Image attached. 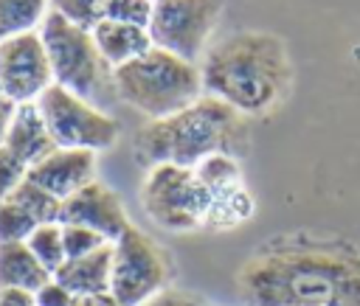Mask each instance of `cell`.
<instances>
[{
	"instance_id": "obj_1",
	"label": "cell",
	"mask_w": 360,
	"mask_h": 306,
	"mask_svg": "<svg viewBox=\"0 0 360 306\" xmlns=\"http://www.w3.org/2000/svg\"><path fill=\"white\" fill-rule=\"evenodd\" d=\"M250 306H360V247L338 236L287 233L236 272Z\"/></svg>"
},
{
	"instance_id": "obj_2",
	"label": "cell",
	"mask_w": 360,
	"mask_h": 306,
	"mask_svg": "<svg viewBox=\"0 0 360 306\" xmlns=\"http://www.w3.org/2000/svg\"><path fill=\"white\" fill-rule=\"evenodd\" d=\"M200 76L205 95H217L242 115H262L287 95L292 65L278 36L267 31H239L205 51Z\"/></svg>"
},
{
	"instance_id": "obj_3",
	"label": "cell",
	"mask_w": 360,
	"mask_h": 306,
	"mask_svg": "<svg viewBox=\"0 0 360 306\" xmlns=\"http://www.w3.org/2000/svg\"><path fill=\"white\" fill-rule=\"evenodd\" d=\"M250 132L245 115L217 95H200L191 107L160 118L146 121L135 132V157L141 163H174L183 168H194L211 154L242 157L248 152Z\"/></svg>"
},
{
	"instance_id": "obj_4",
	"label": "cell",
	"mask_w": 360,
	"mask_h": 306,
	"mask_svg": "<svg viewBox=\"0 0 360 306\" xmlns=\"http://www.w3.org/2000/svg\"><path fill=\"white\" fill-rule=\"evenodd\" d=\"M112 90L149 121H160L202 95V76L200 65L152 45L143 56L112 70Z\"/></svg>"
},
{
	"instance_id": "obj_5",
	"label": "cell",
	"mask_w": 360,
	"mask_h": 306,
	"mask_svg": "<svg viewBox=\"0 0 360 306\" xmlns=\"http://www.w3.org/2000/svg\"><path fill=\"white\" fill-rule=\"evenodd\" d=\"M39 36L45 42L51 70H53V84L70 90L73 95L84 101H101L112 90V70L101 59L96 39L87 28H79L59 14L48 11L45 20L39 22Z\"/></svg>"
},
{
	"instance_id": "obj_6",
	"label": "cell",
	"mask_w": 360,
	"mask_h": 306,
	"mask_svg": "<svg viewBox=\"0 0 360 306\" xmlns=\"http://www.w3.org/2000/svg\"><path fill=\"white\" fill-rule=\"evenodd\" d=\"M141 205L155 225L174 233H188L208 219L211 194L197 180L194 168L158 163L141 185Z\"/></svg>"
},
{
	"instance_id": "obj_7",
	"label": "cell",
	"mask_w": 360,
	"mask_h": 306,
	"mask_svg": "<svg viewBox=\"0 0 360 306\" xmlns=\"http://www.w3.org/2000/svg\"><path fill=\"white\" fill-rule=\"evenodd\" d=\"M169 278H172V258L141 227L129 225L112 241L110 295L121 306H141L155 292L166 289Z\"/></svg>"
},
{
	"instance_id": "obj_8",
	"label": "cell",
	"mask_w": 360,
	"mask_h": 306,
	"mask_svg": "<svg viewBox=\"0 0 360 306\" xmlns=\"http://www.w3.org/2000/svg\"><path fill=\"white\" fill-rule=\"evenodd\" d=\"M37 107L51 129V138L59 149H87L104 152L115 146L121 138V126L112 115L101 112L90 101L73 95L70 90L51 84L39 98Z\"/></svg>"
},
{
	"instance_id": "obj_9",
	"label": "cell",
	"mask_w": 360,
	"mask_h": 306,
	"mask_svg": "<svg viewBox=\"0 0 360 306\" xmlns=\"http://www.w3.org/2000/svg\"><path fill=\"white\" fill-rule=\"evenodd\" d=\"M222 14V0H155L149 39L180 59L200 62Z\"/></svg>"
},
{
	"instance_id": "obj_10",
	"label": "cell",
	"mask_w": 360,
	"mask_h": 306,
	"mask_svg": "<svg viewBox=\"0 0 360 306\" xmlns=\"http://www.w3.org/2000/svg\"><path fill=\"white\" fill-rule=\"evenodd\" d=\"M51 84L53 70L39 31L0 39V95L14 104H31Z\"/></svg>"
},
{
	"instance_id": "obj_11",
	"label": "cell",
	"mask_w": 360,
	"mask_h": 306,
	"mask_svg": "<svg viewBox=\"0 0 360 306\" xmlns=\"http://www.w3.org/2000/svg\"><path fill=\"white\" fill-rule=\"evenodd\" d=\"M59 222L62 225H79V227H90L96 233H101L110 244L132 225L124 202L118 199V194L93 180L90 185H84L82 191H76L73 197L62 199V211H59Z\"/></svg>"
},
{
	"instance_id": "obj_12",
	"label": "cell",
	"mask_w": 360,
	"mask_h": 306,
	"mask_svg": "<svg viewBox=\"0 0 360 306\" xmlns=\"http://www.w3.org/2000/svg\"><path fill=\"white\" fill-rule=\"evenodd\" d=\"M25 180L37 182L56 199H68L96 180V152L87 149H53L37 166L28 168Z\"/></svg>"
},
{
	"instance_id": "obj_13",
	"label": "cell",
	"mask_w": 360,
	"mask_h": 306,
	"mask_svg": "<svg viewBox=\"0 0 360 306\" xmlns=\"http://www.w3.org/2000/svg\"><path fill=\"white\" fill-rule=\"evenodd\" d=\"M3 146H6L25 168L37 166L42 157H48V154L56 149V143H53V138H51V129H48V124H45V118H42L37 101H31V104H17Z\"/></svg>"
},
{
	"instance_id": "obj_14",
	"label": "cell",
	"mask_w": 360,
	"mask_h": 306,
	"mask_svg": "<svg viewBox=\"0 0 360 306\" xmlns=\"http://www.w3.org/2000/svg\"><path fill=\"white\" fill-rule=\"evenodd\" d=\"M110 270H112V244H104L90 255L68 258L53 272V278L65 289H70L76 298H90V295L110 292Z\"/></svg>"
},
{
	"instance_id": "obj_15",
	"label": "cell",
	"mask_w": 360,
	"mask_h": 306,
	"mask_svg": "<svg viewBox=\"0 0 360 306\" xmlns=\"http://www.w3.org/2000/svg\"><path fill=\"white\" fill-rule=\"evenodd\" d=\"M90 34H93L96 48H98V53H101V59L107 62L110 70L124 67L127 62L143 56L152 48V39H149L146 28L115 22V20H101Z\"/></svg>"
},
{
	"instance_id": "obj_16",
	"label": "cell",
	"mask_w": 360,
	"mask_h": 306,
	"mask_svg": "<svg viewBox=\"0 0 360 306\" xmlns=\"http://www.w3.org/2000/svg\"><path fill=\"white\" fill-rule=\"evenodd\" d=\"M53 275L34 258L25 241H6L0 244V289H25L37 292Z\"/></svg>"
},
{
	"instance_id": "obj_17",
	"label": "cell",
	"mask_w": 360,
	"mask_h": 306,
	"mask_svg": "<svg viewBox=\"0 0 360 306\" xmlns=\"http://www.w3.org/2000/svg\"><path fill=\"white\" fill-rule=\"evenodd\" d=\"M48 14V0H0V39L37 31Z\"/></svg>"
},
{
	"instance_id": "obj_18",
	"label": "cell",
	"mask_w": 360,
	"mask_h": 306,
	"mask_svg": "<svg viewBox=\"0 0 360 306\" xmlns=\"http://www.w3.org/2000/svg\"><path fill=\"white\" fill-rule=\"evenodd\" d=\"M250 213H253V199L248 197V191L242 185H236V188H228V191L211 197V208H208L205 225L231 227V225L245 222Z\"/></svg>"
},
{
	"instance_id": "obj_19",
	"label": "cell",
	"mask_w": 360,
	"mask_h": 306,
	"mask_svg": "<svg viewBox=\"0 0 360 306\" xmlns=\"http://www.w3.org/2000/svg\"><path fill=\"white\" fill-rule=\"evenodd\" d=\"M28 250L34 253V258L53 275L65 261V241H62V225L59 222H45V225H37L34 233L25 239Z\"/></svg>"
},
{
	"instance_id": "obj_20",
	"label": "cell",
	"mask_w": 360,
	"mask_h": 306,
	"mask_svg": "<svg viewBox=\"0 0 360 306\" xmlns=\"http://www.w3.org/2000/svg\"><path fill=\"white\" fill-rule=\"evenodd\" d=\"M14 199L37 225H45V222H59V211H62V199H56L53 194H48L45 188H39L37 182L31 180H22L17 185V191L8 197Z\"/></svg>"
},
{
	"instance_id": "obj_21",
	"label": "cell",
	"mask_w": 360,
	"mask_h": 306,
	"mask_svg": "<svg viewBox=\"0 0 360 306\" xmlns=\"http://www.w3.org/2000/svg\"><path fill=\"white\" fill-rule=\"evenodd\" d=\"M194 174H197V180L208 188L211 197H214V194H222V191H228V188L242 185L239 163H236V157H231V154H211V157H205L202 163L194 166Z\"/></svg>"
},
{
	"instance_id": "obj_22",
	"label": "cell",
	"mask_w": 360,
	"mask_h": 306,
	"mask_svg": "<svg viewBox=\"0 0 360 306\" xmlns=\"http://www.w3.org/2000/svg\"><path fill=\"white\" fill-rule=\"evenodd\" d=\"M104 3L107 0H48V11L59 14L62 20L93 31L104 20Z\"/></svg>"
},
{
	"instance_id": "obj_23",
	"label": "cell",
	"mask_w": 360,
	"mask_h": 306,
	"mask_svg": "<svg viewBox=\"0 0 360 306\" xmlns=\"http://www.w3.org/2000/svg\"><path fill=\"white\" fill-rule=\"evenodd\" d=\"M34 227H37V222L14 199H3L0 202V244L25 241L34 233Z\"/></svg>"
},
{
	"instance_id": "obj_24",
	"label": "cell",
	"mask_w": 360,
	"mask_h": 306,
	"mask_svg": "<svg viewBox=\"0 0 360 306\" xmlns=\"http://www.w3.org/2000/svg\"><path fill=\"white\" fill-rule=\"evenodd\" d=\"M152 8H155V0H107L104 3V20L149 28Z\"/></svg>"
},
{
	"instance_id": "obj_25",
	"label": "cell",
	"mask_w": 360,
	"mask_h": 306,
	"mask_svg": "<svg viewBox=\"0 0 360 306\" xmlns=\"http://www.w3.org/2000/svg\"><path fill=\"white\" fill-rule=\"evenodd\" d=\"M62 241H65L68 258H82V255H90V253L101 250L104 244H110L101 233H96L90 227H79V225H62Z\"/></svg>"
},
{
	"instance_id": "obj_26",
	"label": "cell",
	"mask_w": 360,
	"mask_h": 306,
	"mask_svg": "<svg viewBox=\"0 0 360 306\" xmlns=\"http://www.w3.org/2000/svg\"><path fill=\"white\" fill-rule=\"evenodd\" d=\"M25 174H28V168L6 146H0V202L17 191V185L25 180Z\"/></svg>"
},
{
	"instance_id": "obj_27",
	"label": "cell",
	"mask_w": 360,
	"mask_h": 306,
	"mask_svg": "<svg viewBox=\"0 0 360 306\" xmlns=\"http://www.w3.org/2000/svg\"><path fill=\"white\" fill-rule=\"evenodd\" d=\"M34 306H76V295L65 289L56 278H51L34 292Z\"/></svg>"
},
{
	"instance_id": "obj_28",
	"label": "cell",
	"mask_w": 360,
	"mask_h": 306,
	"mask_svg": "<svg viewBox=\"0 0 360 306\" xmlns=\"http://www.w3.org/2000/svg\"><path fill=\"white\" fill-rule=\"evenodd\" d=\"M141 306H202V300L186 289H174V286H166L160 292H155L152 298H146Z\"/></svg>"
},
{
	"instance_id": "obj_29",
	"label": "cell",
	"mask_w": 360,
	"mask_h": 306,
	"mask_svg": "<svg viewBox=\"0 0 360 306\" xmlns=\"http://www.w3.org/2000/svg\"><path fill=\"white\" fill-rule=\"evenodd\" d=\"M0 306H34V292L25 289H0Z\"/></svg>"
},
{
	"instance_id": "obj_30",
	"label": "cell",
	"mask_w": 360,
	"mask_h": 306,
	"mask_svg": "<svg viewBox=\"0 0 360 306\" xmlns=\"http://www.w3.org/2000/svg\"><path fill=\"white\" fill-rule=\"evenodd\" d=\"M14 109H17V104H14V101H8L6 95H0V146L6 143V135H8V126H11Z\"/></svg>"
},
{
	"instance_id": "obj_31",
	"label": "cell",
	"mask_w": 360,
	"mask_h": 306,
	"mask_svg": "<svg viewBox=\"0 0 360 306\" xmlns=\"http://www.w3.org/2000/svg\"><path fill=\"white\" fill-rule=\"evenodd\" d=\"M76 306H121L110 292L104 295H90V298H76Z\"/></svg>"
}]
</instances>
